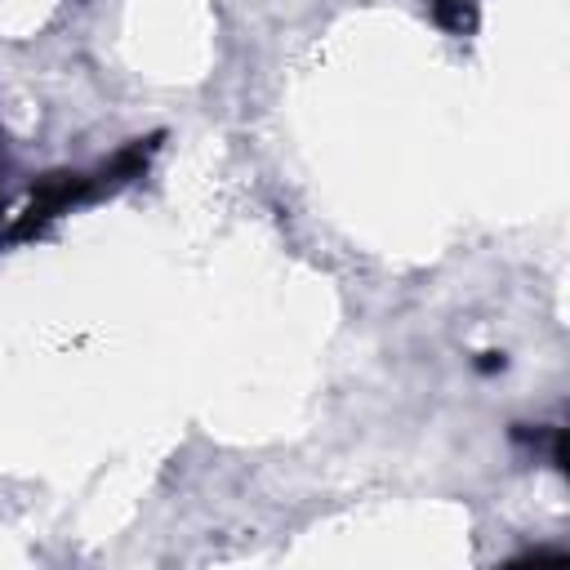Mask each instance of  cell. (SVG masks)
I'll use <instances>...</instances> for the list:
<instances>
[{"instance_id": "2", "label": "cell", "mask_w": 570, "mask_h": 570, "mask_svg": "<svg viewBox=\"0 0 570 570\" xmlns=\"http://www.w3.org/2000/svg\"><path fill=\"white\" fill-rule=\"evenodd\" d=\"M476 365H481L485 374H490V370H503V352H481V361H476Z\"/></svg>"}, {"instance_id": "1", "label": "cell", "mask_w": 570, "mask_h": 570, "mask_svg": "<svg viewBox=\"0 0 570 570\" xmlns=\"http://www.w3.org/2000/svg\"><path fill=\"white\" fill-rule=\"evenodd\" d=\"M432 13H436V22H441L445 31H454V36H468V31L476 27V13H472L468 0H432Z\"/></svg>"}]
</instances>
